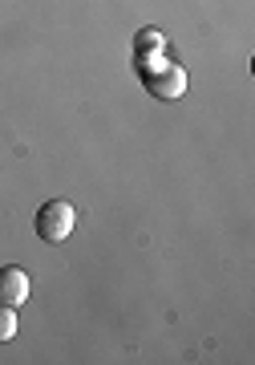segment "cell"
<instances>
[{
	"label": "cell",
	"mask_w": 255,
	"mask_h": 365,
	"mask_svg": "<svg viewBox=\"0 0 255 365\" xmlns=\"http://www.w3.org/2000/svg\"><path fill=\"white\" fill-rule=\"evenodd\" d=\"M162 49V37H158V29H142L138 45H134V53H158Z\"/></svg>",
	"instance_id": "5b68a950"
},
{
	"label": "cell",
	"mask_w": 255,
	"mask_h": 365,
	"mask_svg": "<svg viewBox=\"0 0 255 365\" xmlns=\"http://www.w3.org/2000/svg\"><path fill=\"white\" fill-rule=\"evenodd\" d=\"M16 337V309H9V304H0V345L4 341Z\"/></svg>",
	"instance_id": "277c9868"
},
{
	"label": "cell",
	"mask_w": 255,
	"mask_h": 365,
	"mask_svg": "<svg viewBox=\"0 0 255 365\" xmlns=\"http://www.w3.org/2000/svg\"><path fill=\"white\" fill-rule=\"evenodd\" d=\"M73 223H77V211H73L69 199H49V203H41L37 215H33V227H37V235L45 244H65L69 232H73Z\"/></svg>",
	"instance_id": "7a4b0ae2"
},
{
	"label": "cell",
	"mask_w": 255,
	"mask_h": 365,
	"mask_svg": "<svg viewBox=\"0 0 255 365\" xmlns=\"http://www.w3.org/2000/svg\"><path fill=\"white\" fill-rule=\"evenodd\" d=\"M134 61H138L142 86L150 90V98H158V102H179L182 93H187V69L182 66L166 61L158 53H134Z\"/></svg>",
	"instance_id": "6da1fadb"
},
{
	"label": "cell",
	"mask_w": 255,
	"mask_h": 365,
	"mask_svg": "<svg viewBox=\"0 0 255 365\" xmlns=\"http://www.w3.org/2000/svg\"><path fill=\"white\" fill-rule=\"evenodd\" d=\"M28 292H33V284H28V272H25V268L4 264V268H0V304L16 309V304H25V300H28Z\"/></svg>",
	"instance_id": "3957f363"
}]
</instances>
